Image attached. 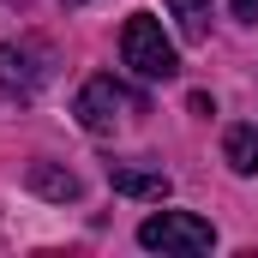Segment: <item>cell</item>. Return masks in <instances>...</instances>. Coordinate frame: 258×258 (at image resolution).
I'll return each mask as SVG.
<instances>
[{"mask_svg": "<svg viewBox=\"0 0 258 258\" xmlns=\"http://www.w3.org/2000/svg\"><path fill=\"white\" fill-rule=\"evenodd\" d=\"M168 6H174L186 42H204V36H210V0H168Z\"/></svg>", "mask_w": 258, "mask_h": 258, "instance_id": "cell-8", "label": "cell"}, {"mask_svg": "<svg viewBox=\"0 0 258 258\" xmlns=\"http://www.w3.org/2000/svg\"><path fill=\"white\" fill-rule=\"evenodd\" d=\"M48 78H54V54L42 42H0V90L6 96L30 102Z\"/></svg>", "mask_w": 258, "mask_h": 258, "instance_id": "cell-3", "label": "cell"}, {"mask_svg": "<svg viewBox=\"0 0 258 258\" xmlns=\"http://www.w3.org/2000/svg\"><path fill=\"white\" fill-rule=\"evenodd\" d=\"M66 6H84V0H66Z\"/></svg>", "mask_w": 258, "mask_h": 258, "instance_id": "cell-10", "label": "cell"}, {"mask_svg": "<svg viewBox=\"0 0 258 258\" xmlns=\"http://www.w3.org/2000/svg\"><path fill=\"white\" fill-rule=\"evenodd\" d=\"M228 6H234V18H252L258 24V0H228Z\"/></svg>", "mask_w": 258, "mask_h": 258, "instance_id": "cell-9", "label": "cell"}, {"mask_svg": "<svg viewBox=\"0 0 258 258\" xmlns=\"http://www.w3.org/2000/svg\"><path fill=\"white\" fill-rule=\"evenodd\" d=\"M138 246H150V252H210L216 246V228L192 216V210H156V216H144L138 222Z\"/></svg>", "mask_w": 258, "mask_h": 258, "instance_id": "cell-2", "label": "cell"}, {"mask_svg": "<svg viewBox=\"0 0 258 258\" xmlns=\"http://www.w3.org/2000/svg\"><path fill=\"white\" fill-rule=\"evenodd\" d=\"M108 186L126 198H144V204H162L174 192V180L162 174V162H108Z\"/></svg>", "mask_w": 258, "mask_h": 258, "instance_id": "cell-5", "label": "cell"}, {"mask_svg": "<svg viewBox=\"0 0 258 258\" xmlns=\"http://www.w3.org/2000/svg\"><path fill=\"white\" fill-rule=\"evenodd\" d=\"M222 162L234 174H258V126H228L222 132Z\"/></svg>", "mask_w": 258, "mask_h": 258, "instance_id": "cell-6", "label": "cell"}, {"mask_svg": "<svg viewBox=\"0 0 258 258\" xmlns=\"http://www.w3.org/2000/svg\"><path fill=\"white\" fill-rule=\"evenodd\" d=\"M30 192L66 204V198H78V174H72V168H54V162H36V168H30Z\"/></svg>", "mask_w": 258, "mask_h": 258, "instance_id": "cell-7", "label": "cell"}, {"mask_svg": "<svg viewBox=\"0 0 258 258\" xmlns=\"http://www.w3.org/2000/svg\"><path fill=\"white\" fill-rule=\"evenodd\" d=\"M126 108H138V96L120 90L114 78H90V84L78 90V102H72V114H78V126H84V132H114Z\"/></svg>", "mask_w": 258, "mask_h": 258, "instance_id": "cell-4", "label": "cell"}, {"mask_svg": "<svg viewBox=\"0 0 258 258\" xmlns=\"http://www.w3.org/2000/svg\"><path fill=\"white\" fill-rule=\"evenodd\" d=\"M120 60L138 72V78H174V42L162 36V24L150 18V12H132L126 24H120Z\"/></svg>", "mask_w": 258, "mask_h": 258, "instance_id": "cell-1", "label": "cell"}]
</instances>
